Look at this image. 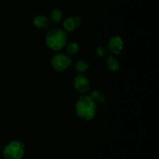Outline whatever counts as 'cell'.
<instances>
[{"label": "cell", "instance_id": "6da1fadb", "mask_svg": "<svg viewBox=\"0 0 159 159\" xmlns=\"http://www.w3.org/2000/svg\"><path fill=\"white\" fill-rule=\"evenodd\" d=\"M76 115L85 121H91L96 117L97 104L90 95L83 94L75 103Z\"/></svg>", "mask_w": 159, "mask_h": 159}, {"label": "cell", "instance_id": "7a4b0ae2", "mask_svg": "<svg viewBox=\"0 0 159 159\" xmlns=\"http://www.w3.org/2000/svg\"><path fill=\"white\" fill-rule=\"evenodd\" d=\"M67 41V32L61 28H52L48 31L45 36V43L47 46L54 51H58L63 49L66 46Z\"/></svg>", "mask_w": 159, "mask_h": 159}, {"label": "cell", "instance_id": "3957f363", "mask_svg": "<svg viewBox=\"0 0 159 159\" xmlns=\"http://www.w3.org/2000/svg\"><path fill=\"white\" fill-rule=\"evenodd\" d=\"M25 153V145L20 140H12L4 147L5 159H22Z\"/></svg>", "mask_w": 159, "mask_h": 159}, {"label": "cell", "instance_id": "277c9868", "mask_svg": "<svg viewBox=\"0 0 159 159\" xmlns=\"http://www.w3.org/2000/svg\"><path fill=\"white\" fill-rule=\"evenodd\" d=\"M51 64L52 68L55 71L64 72L70 69L72 64V61L68 55L64 53H57L51 58Z\"/></svg>", "mask_w": 159, "mask_h": 159}, {"label": "cell", "instance_id": "5b68a950", "mask_svg": "<svg viewBox=\"0 0 159 159\" xmlns=\"http://www.w3.org/2000/svg\"><path fill=\"white\" fill-rule=\"evenodd\" d=\"M73 85L75 90L82 95L85 94L90 90L89 80L82 73L76 75L73 80Z\"/></svg>", "mask_w": 159, "mask_h": 159}, {"label": "cell", "instance_id": "8992f818", "mask_svg": "<svg viewBox=\"0 0 159 159\" xmlns=\"http://www.w3.org/2000/svg\"><path fill=\"white\" fill-rule=\"evenodd\" d=\"M124 40L119 35L113 36L110 37L108 43V50L113 55H119L124 49Z\"/></svg>", "mask_w": 159, "mask_h": 159}, {"label": "cell", "instance_id": "52a82bcc", "mask_svg": "<svg viewBox=\"0 0 159 159\" xmlns=\"http://www.w3.org/2000/svg\"><path fill=\"white\" fill-rule=\"evenodd\" d=\"M82 25V20L78 16L69 17L63 22V27L66 32H72L76 31Z\"/></svg>", "mask_w": 159, "mask_h": 159}, {"label": "cell", "instance_id": "ba28073f", "mask_svg": "<svg viewBox=\"0 0 159 159\" xmlns=\"http://www.w3.org/2000/svg\"><path fill=\"white\" fill-rule=\"evenodd\" d=\"M50 23H51V21H50L49 19L43 15L36 16L33 20V23L38 29H48V26H50Z\"/></svg>", "mask_w": 159, "mask_h": 159}, {"label": "cell", "instance_id": "9c48e42d", "mask_svg": "<svg viewBox=\"0 0 159 159\" xmlns=\"http://www.w3.org/2000/svg\"><path fill=\"white\" fill-rule=\"evenodd\" d=\"M106 64L109 70L112 72H116L120 69V62L115 56L110 55L107 57Z\"/></svg>", "mask_w": 159, "mask_h": 159}, {"label": "cell", "instance_id": "30bf717a", "mask_svg": "<svg viewBox=\"0 0 159 159\" xmlns=\"http://www.w3.org/2000/svg\"><path fill=\"white\" fill-rule=\"evenodd\" d=\"M89 68V64L86 60H84V59H80V60L77 61L75 64V70L79 73H85L88 71Z\"/></svg>", "mask_w": 159, "mask_h": 159}, {"label": "cell", "instance_id": "8fae6325", "mask_svg": "<svg viewBox=\"0 0 159 159\" xmlns=\"http://www.w3.org/2000/svg\"><path fill=\"white\" fill-rule=\"evenodd\" d=\"M66 53L68 55H75L79 52L80 47L79 44L76 43L75 41H71L69 43H67L66 45Z\"/></svg>", "mask_w": 159, "mask_h": 159}, {"label": "cell", "instance_id": "7c38bea8", "mask_svg": "<svg viewBox=\"0 0 159 159\" xmlns=\"http://www.w3.org/2000/svg\"><path fill=\"white\" fill-rule=\"evenodd\" d=\"M63 14L61 9H57V8H54L51 10V13H50V18L51 20L54 23H58L61 20Z\"/></svg>", "mask_w": 159, "mask_h": 159}, {"label": "cell", "instance_id": "4fadbf2b", "mask_svg": "<svg viewBox=\"0 0 159 159\" xmlns=\"http://www.w3.org/2000/svg\"><path fill=\"white\" fill-rule=\"evenodd\" d=\"M90 96L93 98L96 102H99V103H103L105 102L106 99H107V97H106L105 94L103 92L99 91V90H92L90 92Z\"/></svg>", "mask_w": 159, "mask_h": 159}, {"label": "cell", "instance_id": "5bb4252c", "mask_svg": "<svg viewBox=\"0 0 159 159\" xmlns=\"http://www.w3.org/2000/svg\"><path fill=\"white\" fill-rule=\"evenodd\" d=\"M107 49L103 46L97 47V48H96V56H98V57L99 58H102L103 57V56H105L106 54H107Z\"/></svg>", "mask_w": 159, "mask_h": 159}]
</instances>
